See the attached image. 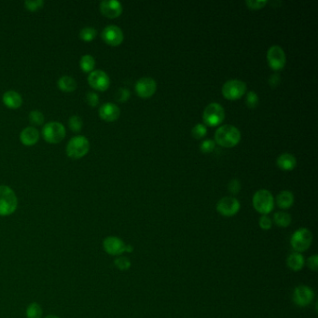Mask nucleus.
<instances>
[{
    "instance_id": "nucleus-7",
    "label": "nucleus",
    "mask_w": 318,
    "mask_h": 318,
    "mask_svg": "<svg viewBox=\"0 0 318 318\" xmlns=\"http://www.w3.org/2000/svg\"><path fill=\"white\" fill-rule=\"evenodd\" d=\"M66 133L65 126L57 122L46 123L42 129L43 138L49 144L60 143L65 138Z\"/></svg>"
},
{
    "instance_id": "nucleus-22",
    "label": "nucleus",
    "mask_w": 318,
    "mask_h": 318,
    "mask_svg": "<svg viewBox=\"0 0 318 318\" xmlns=\"http://www.w3.org/2000/svg\"><path fill=\"white\" fill-rule=\"evenodd\" d=\"M294 194L290 190H282L276 196V203L281 209H288L293 205Z\"/></svg>"
},
{
    "instance_id": "nucleus-8",
    "label": "nucleus",
    "mask_w": 318,
    "mask_h": 318,
    "mask_svg": "<svg viewBox=\"0 0 318 318\" xmlns=\"http://www.w3.org/2000/svg\"><path fill=\"white\" fill-rule=\"evenodd\" d=\"M221 92L228 100H238L243 97L246 92V84L241 80H227L222 86Z\"/></svg>"
},
{
    "instance_id": "nucleus-28",
    "label": "nucleus",
    "mask_w": 318,
    "mask_h": 318,
    "mask_svg": "<svg viewBox=\"0 0 318 318\" xmlns=\"http://www.w3.org/2000/svg\"><path fill=\"white\" fill-rule=\"evenodd\" d=\"M82 119L80 116L74 115V116L69 118L68 121V125L71 131H73L75 133H79L82 129Z\"/></svg>"
},
{
    "instance_id": "nucleus-40",
    "label": "nucleus",
    "mask_w": 318,
    "mask_h": 318,
    "mask_svg": "<svg viewBox=\"0 0 318 318\" xmlns=\"http://www.w3.org/2000/svg\"><path fill=\"white\" fill-rule=\"evenodd\" d=\"M86 100H87V103L89 104V105L93 107V108L99 104V96H98L97 93H95V92H88L87 96H86Z\"/></svg>"
},
{
    "instance_id": "nucleus-23",
    "label": "nucleus",
    "mask_w": 318,
    "mask_h": 318,
    "mask_svg": "<svg viewBox=\"0 0 318 318\" xmlns=\"http://www.w3.org/2000/svg\"><path fill=\"white\" fill-rule=\"evenodd\" d=\"M57 85H58V88L63 92H74L77 89V81L74 80L72 77L63 76L58 80Z\"/></svg>"
},
{
    "instance_id": "nucleus-35",
    "label": "nucleus",
    "mask_w": 318,
    "mask_h": 318,
    "mask_svg": "<svg viewBox=\"0 0 318 318\" xmlns=\"http://www.w3.org/2000/svg\"><path fill=\"white\" fill-rule=\"evenodd\" d=\"M216 147V143L214 140L212 139H205V140L202 141L200 145V149L201 151L203 153H210L212 152L215 149Z\"/></svg>"
},
{
    "instance_id": "nucleus-18",
    "label": "nucleus",
    "mask_w": 318,
    "mask_h": 318,
    "mask_svg": "<svg viewBox=\"0 0 318 318\" xmlns=\"http://www.w3.org/2000/svg\"><path fill=\"white\" fill-rule=\"evenodd\" d=\"M277 166L284 171H291L297 166V160L291 153H283L276 160Z\"/></svg>"
},
{
    "instance_id": "nucleus-33",
    "label": "nucleus",
    "mask_w": 318,
    "mask_h": 318,
    "mask_svg": "<svg viewBox=\"0 0 318 318\" xmlns=\"http://www.w3.org/2000/svg\"><path fill=\"white\" fill-rule=\"evenodd\" d=\"M29 121L34 125H41L44 123V115L40 111H31L29 113Z\"/></svg>"
},
{
    "instance_id": "nucleus-32",
    "label": "nucleus",
    "mask_w": 318,
    "mask_h": 318,
    "mask_svg": "<svg viewBox=\"0 0 318 318\" xmlns=\"http://www.w3.org/2000/svg\"><path fill=\"white\" fill-rule=\"evenodd\" d=\"M44 1L42 0H26L25 1V7L29 12H37L42 9Z\"/></svg>"
},
{
    "instance_id": "nucleus-34",
    "label": "nucleus",
    "mask_w": 318,
    "mask_h": 318,
    "mask_svg": "<svg viewBox=\"0 0 318 318\" xmlns=\"http://www.w3.org/2000/svg\"><path fill=\"white\" fill-rule=\"evenodd\" d=\"M258 225H259L260 229L263 230V231H269L273 227V221H272V219L270 218L268 215H262L259 218Z\"/></svg>"
},
{
    "instance_id": "nucleus-3",
    "label": "nucleus",
    "mask_w": 318,
    "mask_h": 318,
    "mask_svg": "<svg viewBox=\"0 0 318 318\" xmlns=\"http://www.w3.org/2000/svg\"><path fill=\"white\" fill-rule=\"evenodd\" d=\"M252 203L259 214L268 215L274 210L275 199L271 191L263 189L255 192L252 198Z\"/></svg>"
},
{
    "instance_id": "nucleus-12",
    "label": "nucleus",
    "mask_w": 318,
    "mask_h": 318,
    "mask_svg": "<svg viewBox=\"0 0 318 318\" xmlns=\"http://www.w3.org/2000/svg\"><path fill=\"white\" fill-rule=\"evenodd\" d=\"M88 82L94 90L104 92L110 88L111 79L103 70H94L88 76Z\"/></svg>"
},
{
    "instance_id": "nucleus-2",
    "label": "nucleus",
    "mask_w": 318,
    "mask_h": 318,
    "mask_svg": "<svg viewBox=\"0 0 318 318\" xmlns=\"http://www.w3.org/2000/svg\"><path fill=\"white\" fill-rule=\"evenodd\" d=\"M18 206V199L10 187L0 186V216L8 217L13 215Z\"/></svg>"
},
{
    "instance_id": "nucleus-37",
    "label": "nucleus",
    "mask_w": 318,
    "mask_h": 318,
    "mask_svg": "<svg viewBox=\"0 0 318 318\" xmlns=\"http://www.w3.org/2000/svg\"><path fill=\"white\" fill-rule=\"evenodd\" d=\"M131 92L127 88H120L116 92V100L119 102H126L130 98Z\"/></svg>"
},
{
    "instance_id": "nucleus-17",
    "label": "nucleus",
    "mask_w": 318,
    "mask_h": 318,
    "mask_svg": "<svg viewBox=\"0 0 318 318\" xmlns=\"http://www.w3.org/2000/svg\"><path fill=\"white\" fill-rule=\"evenodd\" d=\"M121 115V110L113 103H104L99 109V116L105 122H115Z\"/></svg>"
},
{
    "instance_id": "nucleus-11",
    "label": "nucleus",
    "mask_w": 318,
    "mask_h": 318,
    "mask_svg": "<svg viewBox=\"0 0 318 318\" xmlns=\"http://www.w3.org/2000/svg\"><path fill=\"white\" fill-rule=\"evenodd\" d=\"M292 298L296 305L306 307L312 303L314 299V292L310 287L306 285H300L294 289Z\"/></svg>"
},
{
    "instance_id": "nucleus-5",
    "label": "nucleus",
    "mask_w": 318,
    "mask_h": 318,
    "mask_svg": "<svg viewBox=\"0 0 318 318\" xmlns=\"http://www.w3.org/2000/svg\"><path fill=\"white\" fill-rule=\"evenodd\" d=\"M90 150V142L83 135L71 138L67 146V154L71 159H80Z\"/></svg>"
},
{
    "instance_id": "nucleus-39",
    "label": "nucleus",
    "mask_w": 318,
    "mask_h": 318,
    "mask_svg": "<svg viewBox=\"0 0 318 318\" xmlns=\"http://www.w3.org/2000/svg\"><path fill=\"white\" fill-rule=\"evenodd\" d=\"M306 265L310 270H312L313 272H316L318 270V256L316 254L312 255L311 257H308V259L306 260Z\"/></svg>"
},
{
    "instance_id": "nucleus-43",
    "label": "nucleus",
    "mask_w": 318,
    "mask_h": 318,
    "mask_svg": "<svg viewBox=\"0 0 318 318\" xmlns=\"http://www.w3.org/2000/svg\"><path fill=\"white\" fill-rule=\"evenodd\" d=\"M45 318H60L58 317L57 315H54V314H49V315H47Z\"/></svg>"
},
{
    "instance_id": "nucleus-30",
    "label": "nucleus",
    "mask_w": 318,
    "mask_h": 318,
    "mask_svg": "<svg viewBox=\"0 0 318 318\" xmlns=\"http://www.w3.org/2000/svg\"><path fill=\"white\" fill-rule=\"evenodd\" d=\"M114 265L116 266V268L120 271H127L131 268V260L127 257H123V256H119L115 258L114 260Z\"/></svg>"
},
{
    "instance_id": "nucleus-9",
    "label": "nucleus",
    "mask_w": 318,
    "mask_h": 318,
    "mask_svg": "<svg viewBox=\"0 0 318 318\" xmlns=\"http://www.w3.org/2000/svg\"><path fill=\"white\" fill-rule=\"evenodd\" d=\"M267 61L270 68L275 71H279L285 68L287 56L280 46L274 45L267 51Z\"/></svg>"
},
{
    "instance_id": "nucleus-21",
    "label": "nucleus",
    "mask_w": 318,
    "mask_h": 318,
    "mask_svg": "<svg viewBox=\"0 0 318 318\" xmlns=\"http://www.w3.org/2000/svg\"><path fill=\"white\" fill-rule=\"evenodd\" d=\"M287 265L291 271L299 272L300 270L303 269L305 265V258L301 253L294 251L287 257Z\"/></svg>"
},
{
    "instance_id": "nucleus-14",
    "label": "nucleus",
    "mask_w": 318,
    "mask_h": 318,
    "mask_svg": "<svg viewBox=\"0 0 318 318\" xmlns=\"http://www.w3.org/2000/svg\"><path fill=\"white\" fill-rule=\"evenodd\" d=\"M102 38L107 44L116 47L123 43L124 35L123 30L119 26L114 25H108L102 31Z\"/></svg>"
},
{
    "instance_id": "nucleus-41",
    "label": "nucleus",
    "mask_w": 318,
    "mask_h": 318,
    "mask_svg": "<svg viewBox=\"0 0 318 318\" xmlns=\"http://www.w3.org/2000/svg\"><path fill=\"white\" fill-rule=\"evenodd\" d=\"M280 76L278 74H273L269 79V84L272 86L273 88H275L276 86L279 84L280 82Z\"/></svg>"
},
{
    "instance_id": "nucleus-1",
    "label": "nucleus",
    "mask_w": 318,
    "mask_h": 318,
    "mask_svg": "<svg viewBox=\"0 0 318 318\" xmlns=\"http://www.w3.org/2000/svg\"><path fill=\"white\" fill-rule=\"evenodd\" d=\"M241 132L237 127L225 124L217 129L215 133V143L223 147H233L241 141Z\"/></svg>"
},
{
    "instance_id": "nucleus-15",
    "label": "nucleus",
    "mask_w": 318,
    "mask_h": 318,
    "mask_svg": "<svg viewBox=\"0 0 318 318\" xmlns=\"http://www.w3.org/2000/svg\"><path fill=\"white\" fill-rule=\"evenodd\" d=\"M126 244L117 236H108L103 241L104 250L111 256H121L125 252Z\"/></svg>"
},
{
    "instance_id": "nucleus-26",
    "label": "nucleus",
    "mask_w": 318,
    "mask_h": 318,
    "mask_svg": "<svg viewBox=\"0 0 318 318\" xmlns=\"http://www.w3.org/2000/svg\"><path fill=\"white\" fill-rule=\"evenodd\" d=\"M26 317L41 318L43 315L42 307L37 302H32L26 308Z\"/></svg>"
},
{
    "instance_id": "nucleus-36",
    "label": "nucleus",
    "mask_w": 318,
    "mask_h": 318,
    "mask_svg": "<svg viewBox=\"0 0 318 318\" xmlns=\"http://www.w3.org/2000/svg\"><path fill=\"white\" fill-rule=\"evenodd\" d=\"M268 3L267 0H246L245 4L250 10H260Z\"/></svg>"
},
{
    "instance_id": "nucleus-38",
    "label": "nucleus",
    "mask_w": 318,
    "mask_h": 318,
    "mask_svg": "<svg viewBox=\"0 0 318 318\" xmlns=\"http://www.w3.org/2000/svg\"><path fill=\"white\" fill-rule=\"evenodd\" d=\"M228 190L233 194V195H236L238 194L241 190V183L239 181L238 179H232L229 184H228Z\"/></svg>"
},
{
    "instance_id": "nucleus-24",
    "label": "nucleus",
    "mask_w": 318,
    "mask_h": 318,
    "mask_svg": "<svg viewBox=\"0 0 318 318\" xmlns=\"http://www.w3.org/2000/svg\"><path fill=\"white\" fill-rule=\"evenodd\" d=\"M274 222L276 226L280 228H287L289 226L292 222V218L290 214L284 211H278L274 215Z\"/></svg>"
},
{
    "instance_id": "nucleus-27",
    "label": "nucleus",
    "mask_w": 318,
    "mask_h": 318,
    "mask_svg": "<svg viewBox=\"0 0 318 318\" xmlns=\"http://www.w3.org/2000/svg\"><path fill=\"white\" fill-rule=\"evenodd\" d=\"M97 35V31L95 28L91 27V26H88V27H84L82 28L80 32V37L84 40L86 42H89V41H92L93 40L95 37Z\"/></svg>"
},
{
    "instance_id": "nucleus-25",
    "label": "nucleus",
    "mask_w": 318,
    "mask_h": 318,
    "mask_svg": "<svg viewBox=\"0 0 318 318\" xmlns=\"http://www.w3.org/2000/svg\"><path fill=\"white\" fill-rule=\"evenodd\" d=\"M80 68L82 71H84L86 73L92 72L93 68L95 67V60L92 56L90 55H86L81 57L80 62Z\"/></svg>"
},
{
    "instance_id": "nucleus-29",
    "label": "nucleus",
    "mask_w": 318,
    "mask_h": 318,
    "mask_svg": "<svg viewBox=\"0 0 318 318\" xmlns=\"http://www.w3.org/2000/svg\"><path fill=\"white\" fill-rule=\"evenodd\" d=\"M206 133H207L206 125L202 123H197L191 130V135L196 139H201L202 137H204Z\"/></svg>"
},
{
    "instance_id": "nucleus-13",
    "label": "nucleus",
    "mask_w": 318,
    "mask_h": 318,
    "mask_svg": "<svg viewBox=\"0 0 318 318\" xmlns=\"http://www.w3.org/2000/svg\"><path fill=\"white\" fill-rule=\"evenodd\" d=\"M135 92L141 98H149L152 96L157 90L156 80L150 77H144L135 83Z\"/></svg>"
},
{
    "instance_id": "nucleus-16",
    "label": "nucleus",
    "mask_w": 318,
    "mask_h": 318,
    "mask_svg": "<svg viewBox=\"0 0 318 318\" xmlns=\"http://www.w3.org/2000/svg\"><path fill=\"white\" fill-rule=\"evenodd\" d=\"M100 12L108 18H118L123 13V5L117 0H104L100 3Z\"/></svg>"
},
{
    "instance_id": "nucleus-4",
    "label": "nucleus",
    "mask_w": 318,
    "mask_h": 318,
    "mask_svg": "<svg viewBox=\"0 0 318 318\" xmlns=\"http://www.w3.org/2000/svg\"><path fill=\"white\" fill-rule=\"evenodd\" d=\"M312 243V233L307 228H300L294 232L290 238V245L295 252L302 253L310 248Z\"/></svg>"
},
{
    "instance_id": "nucleus-6",
    "label": "nucleus",
    "mask_w": 318,
    "mask_h": 318,
    "mask_svg": "<svg viewBox=\"0 0 318 318\" xmlns=\"http://www.w3.org/2000/svg\"><path fill=\"white\" fill-rule=\"evenodd\" d=\"M225 119L224 108L219 103H210L207 104L202 113L203 123L208 126H219Z\"/></svg>"
},
{
    "instance_id": "nucleus-20",
    "label": "nucleus",
    "mask_w": 318,
    "mask_h": 318,
    "mask_svg": "<svg viewBox=\"0 0 318 318\" xmlns=\"http://www.w3.org/2000/svg\"><path fill=\"white\" fill-rule=\"evenodd\" d=\"M2 100L7 108L12 109V110L19 109L23 104V98L21 96V94L15 91H8L5 92L3 94Z\"/></svg>"
},
{
    "instance_id": "nucleus-31",
    "label": "nucleus",
    "mask_w": 318,
    "mask_h": 318,
    "mask_svg": "<svg viewBox=\"0 0 318 318\" xmlns=\"http://www.w3.org/2000/svg\"><path fill=\"white\" fill-rule=\"evenodd\" d=\"M259 102L258 95L254 91H249L246 94L245 97V104L249 108V109H255L257 108V104Z\"/></svg>"
},
{
    "instance_id": "nucleus-10",
    "label": "nucleus",
    "mask_w": 318,
    "mask_h": 318,
    "mask_svg": "<svg viewBox=\"0 0 318 318\" xmlns=\"http://www.w3.org/2000/svg\"><path fill=\"white\" fill-rule=\"evenodd\" d=\"M241 208V203L238 200L232 196H226L221 198L217 203V211L223 217H233L238 213Z\"/></svg>"
},
{
    "instance_id": "nucleus-19",
    "label": "nucleus",
    "mask_w": 318,
    "mask_h": 318,
    "mask_svg": "<svg viewBox=\"0 0 318 318\" xmlns=\"http://www.w3.org/2000/svg\"><path fill=\"white\" fill-rule=\"evenodd\" d=\"M39 138V133L35 127L28 126L21 132L20 139L25 146H33L37 143Z\"/></svg>"
},
{
    "instance_id": "nucleus-42",
    "label": "nucleus",
    "mask_w": 318,
    "mask_h": 318,
    "mask_svg": "<svg viewBox=\"0 0 318 318\" xmlns=\"http://www.w3.org/2000/svg\"><path fill=\"white\" fill-rule=\"evenodd\" d=\"M134 251V247L131 245H126L125 246V252H128V253H132Z\"/></svg>"
}]
</instances>
